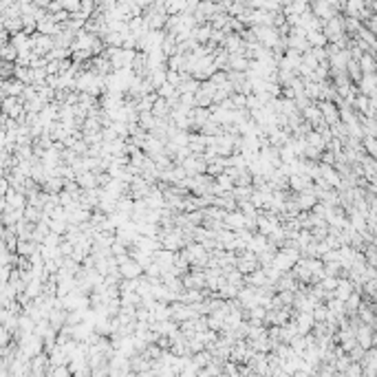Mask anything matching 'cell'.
<instances>
[{"mask_svg": "<svg viewBox=\"0 0 377 377\" xmlns=\"http://www.w3.org/2000/svg\"><path fill=\"white\" fill-rule=\"evenodd\" d=\"M0 110H3V115L7 117V120L16 122L18 117L25 113V104H22L20 97H5L3 104H0Z\"/></svg>", "mask_w": 377, "mask_h": 377, "instance_id": "cell-1", "label": "cell"}, {"mask_svg": "<svg viewBox=\"0 0 377 377\" xmlns=\"http://www.w3.org/2000/svg\"><path fill=\"white\" fill-rule=\"evenodd\" d=\"M5 201H7V208H11V210H25L27 208V199H25V194H18L16 190H7V194H5Z\"/></svg>", "mask_w": 377, "mask_h": 377, "instance_id": "cell-2", "label": "cell"}, {"mask_svg": "<svg viewBox=\"0 0 377 377\" xmlns=\"http://www.w3.org/2000/svg\"><path fill=\"white\" fill-rule=\"evenodd\" d=\"M75 183H77L80 190H93V188H97L95 172H80V174H75Z\"/></svg>", "mask_w": 377, "mask_h": 377, "instance_id": "cell-3", "label": "cell"}, {"mask_svg": "<svg viewBox=\"0 0 377 377\" xmlns=\"http://www.w3.org/2000/svg\"><path fill=\"white\" fill-rule=\"evenodd\" d=\"M358 66H360V71H362V75L364 73H375V55H368V53H364L358 60Z\"/></svg>", "mask_w": 377, "mask_h": 377, "instance_id": "cell-4", "label": "cell"}, {"mask_svg": "<svg viewBox=\"0 0 377 377\" xmlns=\"http://www.w3.org/2000/svg\"><path fill=\"white\" fill-rule=\"evenodd\" d=\"M307 44L311 49H315V47H327V38L322 35V31H311V33H307Z\"/></svg>", "mask_w": 377, "mask_h": 377, "instance_id": "cell-5", "label": "cell"}, {"mask_svg": "<svg viewBox=\"0 0 377 377\" xmlns=\"http://www.w3.org/2000/svg\"><path fill=\"white\" fill-rule=\"evenodd\" d=\"M362 150H366V157H375L377 148H375V137H362Z\"/></svg>", "mask_w": 377, "mask_h": 377, "instance_id": "cell-6", "label": "cell"}]
</instances>
